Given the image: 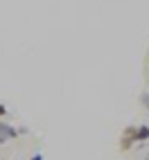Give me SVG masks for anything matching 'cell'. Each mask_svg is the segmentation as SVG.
Returning a JSON list of instances; mask_svg holds the SVG:
<instances>
[{
	"instance_id": "1",
	"label": "cell",
	"mask_w": 149,
	"mask_h": 160,
	"mask_svg": "<svg viewBox=\"0 0 149 160\" xmlns=\"http://www.w3.org/2000/svg\"><path fill=\"white\" fill-rule=\"evenodd\" d=\"M16 138H18V129H14L7 122H0V144H7L9 140H16Z\"/></svg>"
},
{
	"instance_id": "2",
	"label": "cell",
	"mask_w": 149,
	"mask_h": 160,
	"mask_svg": "<svg viewBox=\"0 0 149 160\" xmlns=\"http://www.w3.org/2000/svg\"><path fill=\"white\" fill-rule=\"evenodd\" d=\"M147 140H149V126L147 124L136 126V142H147Z\"/></svg>"
},
{
	"instance_id": "3",
	"label": "cell",
	"mask_w": 149,
	"mask_h": 160,
	"mask_svg": "<svg viewBox=\"0 0 149 160\" xmlns=\"http://www.w3.org/2000/svg\"><path fill=\"white\" fill-rule=\"evenodd\" d=\"M140 104H142V106H145V108H147V111H149V90H147V92H142V95H140Z\"/></svg>"
},
{
	"instance_id": "4",
	"label": "cell",
	"mask_w": 149,
	"mask_h": 160,
	"mask_svg": "<svg viewBox=\"0 0 149 160\" xmlns=\"http://www.w3.org/2000/svg\"><path fill=\"white\" fill-rule=\"evenodd\" d=\"M5 115H7V106H5V104H0V120H3Z\"/></svg>"
},
{
	"instance_id": "5",
	"label": "cell",
	"mask_w": 149,
	"mask_h": 160,
	"mask_svg": "<svg viewBox=\"0 0 149 160\" xmlns=\"http://www.w3.org/2000/svg\"><path fill=\"white\" fill-rule=\"evenodd\" d=\"M32 160H43V156H41V153H34V156H32Z\"/></svg>"
}]
</instances>
